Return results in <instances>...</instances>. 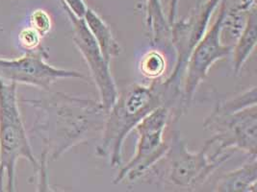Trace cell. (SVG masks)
<instances>
[{
    "label": "cell",
    "instance_id": "obj_21",
    "mask_svg": "<svg viewBox=\"0 0 257 192\" xmlns=\"http://www.w3.org/2000/svg\"><path fill=\"white\" fill-rule=\"evenodd\" d=\"M253 7H256V0H243L237 8L241 11H247Z\"/></svg>",
    "mask_w": 257,
    "mask_h": 192
},
{
    "label": "cell",
    "instance_id": "obj_7",
    "mask_svg": "<svg viewBox=\"0 0 257 192\" xmlns=\"http://www.w3.org/2000/svg\"><path fill=\"white\" fill-rule=\"evenodd\" d=\"M171 116V110L161 106L153 110L136 126L138 142L135 154L120 168L114 184H119L124 180H139L152 166L163 160L170 147V144L164 140V134Z\"/></svg>",
    "mask_w": 257,
    "mask_h": 192
},
{
    "label": "cell",
    "instance_id": "obj_1",
    "mask_svg": "<svg viewBox=\"0 0 257 192\" xmlns=\"http://www.w3.org/2000/svg\"><path fill=\"white\" fill-rule=\"evenodd\" d=\"M25 103L36 110L32 132L40 138L43 153L51 160H57L104 126L105 110L94 99L54 92Z\"/></svg>",
    "mask_w": 257,
    "mask_h": 192
},
{
    "label": "cell",
    "instance_id": "obj_2",
    "mask_svg": "<svg viewBox=\"0 0 257 192\" xmlns=\"http://www.w3.org/2000/svg\"><path fill=\"white\" fill-rule=\"evenodd\" d=\"M161 106L168 107V101L160 80L152 81L148 86L129 84L118 92L116 102L106 112L102 140L97 146V154L109 156L113 168L120 166L123 144L129 134L153 110Z\"/></svg>",
    "mask_w": 257,
    "mask_h": 192
},
{
    "label": "cell",
    "instance_id": "obj_16",
    "mask_svg": "<svg viewBox=\"0 0 257 192\" xmlns=\"http://www.w3.org/2000/svg\"><path fill=\"white\" fill-rule=\"evenodd\" d=\"M256 86H252L228 100L219 101L215 107L226 112H237L240 110L256 106Z\"/></svg>",
    "mask_w": 257,
    "mask_h": 192
},
{
    "label": "cell",
    "instance_id": "obj_6",
    "mask_svg": "<svg viewBox=\"0 0 257 192\" xmlns=\"http://www.w3.org/2000/svg\"><path fill=\"white\" fill-rule=\"evenodd\" d=\"M220 5L221 8L217 18L207 29L188 59L181 84V94L177 110L178 118L186 112L198 88L206 78L211 66L218 60H223L231 55L233 46L223 44L221 38L222 22L227 12L225 0H222Z\"/></svg>",
    "mask_w": 257,
    "mask_h": 192
},
{
    "label": "cell",
    "instance_id": "obj_17",
    "mask_svg": "<svg viewBox=\"0 0 257 192\" xmlns=\"http://www.w3.org/2000/svg\"><path fill=\"white\" fill-rule=\"evenodd\" d=\"M19 44L25 52H36L43 50L42 40L43 36H41L34 28L31 26L24 28L18 36Z\"/></svg>",
    "mask_w": 257,
    "mask_h": 192
},
{
    "label": "cell",
    "instance_id": "obj_12",
    "mask_svg": "<svg viewBox=\"0 0 257 192\" xmlns=\"http://www.w3.org/2000/svg\"><path fill=\"white\" fill-rule=\"evenodd\" d=\"M256 42V7H253L247 10L245 26L232 48L231 55L233 60V72L236 75L240 73L245 62L255 49Z\"/></svg>",
    "mask_w": 257,
    "mask_h": 192
},
{
    "label": "cell",
    "instance_id": "obj_4",
    "mask_svg": "<svg viewBox=\"0 0 257 192\" xmlns=\"http://www.w3.org/2000/svg\"><path fill=\"white\" fill-rule=\"evenodd\" d=\"M233 152L219 149L212 138L205 142L198 152L189 151L176 132L166 158V179L172 184L180 188H195L208 180L213 172L228 160Z\"/></svg>",
    "mask_w": 257,
    "mask_h": 192
},
{
    "label": "cell",
    "instance_id": "obj_18",
    "mask_svg": "<svg viewBox=\"0 0 257 192\" xmlns=\"http://www.w3.org/2000/svg\"><path fill=\"white\" fill-rule=\"evenodd\" d=\"M30 26L41 36H46L52 29V20L49 14L43 9H37L30 16Z\"/></svg>",
    "mask_w": 257,
    "mask_h": 192
},
{
    "label": "cell",
    "instance_id": "obj_9",
    "mask_svg": "<svg viewBox=\"0 0 257 192\" xmlns=\"http://www.w3.org/2000/svg\"><path fill=\"white\" fill-rule=\"evenodd\" d=\"M47 50L25 52L15 59L0 57V79L15 84H27L49 92L62 79H86L80 72L56 68L47 62Z\"/></svg>",
    "mask_w": 257,
    "mask_h": 192
},
{
    "label": "cell",
    "instance_id": "obj_14",
    "mask_svg": "<svg viewBox=\"0 0 257 192\" xmlns=\"http://www.w3.org/2000/svg\"><path fill=\"white\" fill-rule=\"evenodd\" d=\"M145 22L152 44H160L170 38L171 27L161 0H145Z\"/></svg>",
    "mask_w": 257,
    "mask_h": 192
},
{
    "label": "cell",
    "instance_id": "obj_20",
    "mask_svg": "<svg viewBox=\"0 0 257 192\" xmlns=\"http://www.w3.org/2000/svg\"><path fill=\"white\" fill-rule=\"evenodd\" d=\"M178 3L179 0H171L169 4V11H168V16H167V20L171 25L174 24L177 18V10H178Z\"/></svg>",
    "mask_w": 257,
    "mask_h": 192
},
{
    "label": "cell",
    "instance_id": "obj_13",
    "mask_svg": "<svg viewBox=\"0 0 257 192\" xmlns=\"http://www.w3.org/2000/svg\"><path fill=\"white\" fill-rule=\"evenodd\" d=\"M83 20L90 33L94 36V40L96 42L104 58L111 62L113 58L120 54L121 49L117 40L113 36L110 27L94 10L90 8H88Z\"/></svg>",
    "mask_w": 257,
    "mask_h": 192
},
{
    "label": "cell",
    "instance_id": "obj_5",
    "mask_svg": "<svg viewBox=\"0 0 257 192\" xmlns=\"http://www.w3.org/2000/svg\"><path fill=\"white\" fill-rule=\"evenodd\" d=\"M222 0H205L194 8L186 18L171 25V40L175 48L176 60L172 74L162 82L172 107H178L181 84L188 59L209 28L212 14Z\"/></svg>",
    "mask_w": 257,
    "mask_h": 192
},
{
    "label": "cell",
    "instance_id": "obj_8",
    "mask_svg": "<svg viewBox=\"0 0 257 192\" xmlns=\"http://www.w3.org/2000/svg\"><path fill=\"white\" fill-rule=\"evenodd\" d=\"M203 127L214 134L212 140L222 151H241L249 156H256V106L232 112L215 107Z\"/></svg>",
    "mask_w": 257,
    "mask_h": 192
},
{
    "label": "cell",
    "instance_id": "obj_3",
    "mask_svg": "<svg viewBox=\"0 0 257 192\" xmlns=\"http://www.w3.org/2000/svg\"><path fill=\"white\" fill-rule=\"evenodd\" d=\"M28 160L38 170L18 100L17 84L0 79V192H14L19 160Z\"/></svg>",
    "mask_w": 257,
    "mask_h": 192
},
{
    "label": "cell",
    "instance_id": "obj_10",
    "mask_svg": "<svg viewBox=\"0 0 257 192\" xmlns=\"http://www.w3.org/2000/svg\"><path fill=\"white\" fill-rule=\"evenodd\" d=\"M63 8L72 25V40L88 66L92 80L98 92L99 102L107 112L118 96L117 86L110 70V62L104 58L84 20L72 14L66 7Z\"/></svg>",
    "mask_w": 257,
    "mask_h": 192
},
{
    "label": "cell",
    "instance_id": "obj_15",
    "mask_svg": "<svg viewBox=\"0 0 257 192\" xmlns=\"http://www.w3.org/2000/svg\"><path fill=\"white\" fill-rule=\"evenodd\" d=\"M166 58L158 50H151L143 55L139 62L141 74L151 81L160 80L166 72Z\"/></svg>",
    "mask_w": 257,
    "mask_h": 192
},
{
    "label": "cell",
    "instance_id": "obj_11",
    "mask_svg": "<svg viewBox=\"0 0 257 192\" xmlns=\"http://www.w3.org/2000/svg\"><path fill=\"white\" fill-rule=\"evenodd\" d=\"M256 186V156H250V160L242 166L222 176L215 186V192H254Z\"/></svg>",
    "mask_w": 257,
    "mask_h": 192
},
{
    "label": "cell",
    "instance_id": "obj_19",
    "mask_svg": "<svg viewBox=\"0 0 257 192\" xmlns=\"http://www.w3.org/2000/svg\"><path fill=\"white\" fill-rule=\"evenodd\" d=\"M61 3L63 7H66L72 14L79 18H84L89 8L84 0H61Z\"/></svg>",
    "mask_w": 257,
    "mask_h": 192
}]
</instances>
